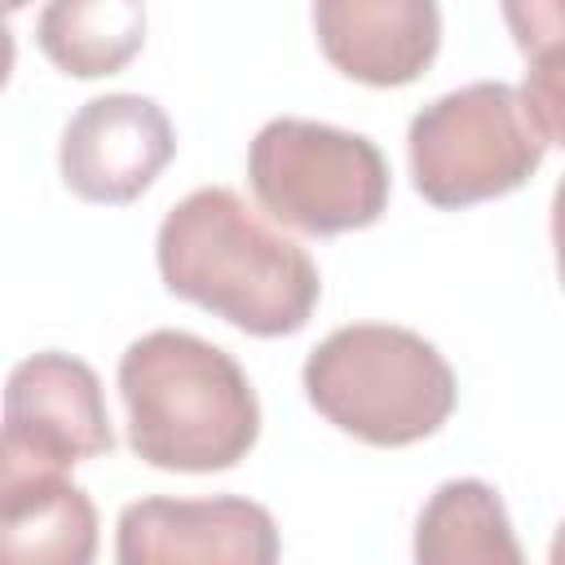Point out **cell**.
I'll return each instance as SVG.
<instances>
[{
  "mask_svg": "<svg viewBox=\"0 0 565 565\" xmlns=\"http://www.w3.org/2000/svg\"><path fill=\"white\" fill-rule=\"evenodd\" d=\"M154 256L172 296L265 340L296 335L322 296L309 252L225 185H203L172 203Z\"/></svg>",
  "mask_w": 565,
  "mask_h": 565,
  "instance_id": "cell-1",
  "label": "cell"
},
{
  "mask_svg": "<svg viewBox=\"0 0 565 565\" xmlns=\"http://www.w3.org/2000/svg\"><path fill=\"white\" fill-rule=\"evenodd\" d=\"M128 446L163 472H221L260 437V402L247 371L190 331H146L119 358Z\"/></svg>",
  "mask_w": 565,
  "mask_h": 565,
  "instance_id": "cell-2",
  "label": "cell"
},
{
  "mask_svg": "<svg viewBox=\"0 0 565 565\" xmlns=\"http://www.w3.org/2000/svg\"><path fill=\"white\" fill-rule=\"evenodd\" d=\"M305 393L340 433L366 446H411L433 437L455 411V371L411 327H335L305 358Z\"/></svg>",
  "mask_w": 565,
  "mask_h": 565,
  "instance_id": "cell-3",
  "label": "cell"
},
{
  "mask_svg": "<svg viewBox=\"0 0 565 565\" xmlns=\"http://www.w3.org/2000/svg\"><path fill=\"white\" fill-rule=\"evenodd\" d=\"M406 154L411 181L433 207H472L525 185L547 141L512 84L477 79L411 119Z\"/></svg>",
  "mask_w": 565,
  "mask_h": 565,
  "instance_id": "cell-4",
  "label": "cell"
},
{
  "mask_svg": "<svg viewBox=\"0 0 565 565\" xmlns=\"http://www.w3.org/2000/svg\"><path fill=\"white\" fill-rule=\"evenodd\" d=\"M256 203L300 234L366 230L388 207V163L362 132L318 119H269L247 150Z\"/></svg>",
  "mask_w": 565,
  "mask_h": 565,
  "instance_id": "cell-5",
  "label": "cell"
},
{
  "mask_svg": "<svg viewBox=\"0 0 565 565\" xmlns=\"http://www.w3.org/2000/svg\"><path fill=\"white\" fill-rule=\"evenodd\" d=\"M115 450L102 380L71 353H31L4 384V468L62 472Z\"/></svg>",
  "mask_w": 565,
  "mask_h": 565,
  "instance_id": "cell-6",
  "label": "cell"
},
{
  "mask_svg": "<svg viewBox=\"0 0 565 565\" xmlns=\"http://www.w3.org/2000/svg\"><path fill=\"white\" fill-rule=\"evenodd\" d=\"M278 525L243 494L137 499L115 525V565H278Z\"/></svg>",
  "mask_w": 565,
  "mask_h": 565,
  "instance_id": "cell-7",
  "label": "cell"
},
{
  "mask_svg": "<svg viewBox=\"0 0 565 565\" xmlns=\"http://www.w3.org/2000/svg\"><path fill=\"white\" fill-rule=\"evenodd\" d=\"M177 132L154 97L106 93L84 102L62 132V181L88 203H132L168 168Z\"/></svg>",
  "mask_w": 565,
  "mask_h": 565,
  "instance_id": "cell-8",
  "label": "cell"
},
{
  "mask_svg": "<svg viewBox=\"0 0 565 565\" xmlns=\"http://www.w3.org/2000/svg\"><path fill=\"white\" fill-rule=\"evenodd\" d=\"M313 31L327 62L371 88H397L428 71L441 44L433 0H318Z\"/></svg>",
  "mask_w": 565,
  "mask_h": 565,
  "instance_id": "cell-9",
  "label": "cell"
},
{
  "mask_svg": "<svg viewBox=\"0 0 565 565\" xmlns=\"http://www.w3.org/2000/svg\"><path fill=\"white\" fill-rule=\"evenodd\" d=\"M0 565H93L97 508L62 472L0 468Z\"/></svg>",
  "mask_w": 565,
  "mask_h": 565,
  "instance_id": "cell-10",
  "label": "cell"
},
{
  "mask_svg": "<svg viewBox=\"0 0 565 565\" xmlns=\"http://www.w3.org/2000/svg\"><path fill=\"white\" fill-rule=\"evenodd\" d=\"M415 565H525L494 486L477 477L441 481L415 521Z\"/></svg>",
  "mask_w": 565,
  "mask_h": 565,
  "instance_id": "cell-11",
  "label": "cell"
},
{
  "mask_svg": "<svg viewBox=\"0 0 565 565\" xmlns=\"http://www.w3.org/2000/svg\"><path fill=\"white\" fill-rule=\"evenodd\" d=\"M35 40H40L44 57L75 79L115 75L146 44V4H137V0H57V4L40 9Z\"/></svg>",
  "mask_w": 565,
  "mask_h": 565,
  "instance_id": "cell-12",
  "label": "cell"
},
{
  "mask_svg": "<svg viewBox=\"0 0 565 565\" xmlns=\"http://www.w3.org/2000/svg\"><path fill=\"white\" fill-rule=\"evenodd\" d=\"M516 49L530 57L521 79V102L547 146L565 150V0L503 4Z\"/></svg>",
  "mask_w": 565,
  "mask_h": 565,
  "instance_id": "cell-13",
  "label": "cell"
},
{
  "mask_svg": "<svg viewBox=\"0 0 565 565\" xmlns=\"http://www.w3.org/2000/svg\"><path fill=\"white\" fill-rule=\"evenodd\" d=\"M552 247H556V274H561V287H565V177L552 194Z\"/></svg>",
  "mask_w": 565,
  "mask_h": 565,
  "instance_id": "cell-14",
  "label": "cell"
},
{
  "mask_svg": "<svg viewBox=\"0 0 565 565\" xmlns=\"http://www.w3.org/2000/svg\"><path fill=\"white\" fill-rule=\"evenodd\" d=\"M547 565H565V521H561V530H556V539H552V552H547Z\"/></svg>",
  "mask_w": 565,
  "mask_h": 565,
  "instance_id": "cell-15",
  "label": "cell"
}]
</instances>
